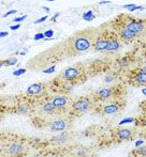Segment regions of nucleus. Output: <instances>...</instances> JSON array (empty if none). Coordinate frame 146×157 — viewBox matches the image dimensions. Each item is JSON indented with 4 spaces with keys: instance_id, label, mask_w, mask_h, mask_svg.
I'll return each instance as SVG.
<instances>
[{
    "instance_id": "3",
    "label": "nucleus",
    "mask_w": 146,
    "mask_h": 157,
    "mask_svg": "<svg viewBox=\"0 0 146 157\" xmlns=\"http://www.w3.org/2000/svg\"><path fill=\"white\" fill-rule=\"evenodd\" d=\"M95 104V99L91 98V96L81 97L76 101L72 103V107L79 113H87L92 109V106Z\"/></svg>"
},
{
    "instance_id": "30",
    "label": "nucleus",
    "mask_w": 146,
    "mask_h": 157,
    "mask_svg": "<svg viewBox=\"0 0 146 157\" xmlns=\"http://www.w3.org/2000/svg\"><path fill=\"white\" fill-rule=\"evenodd\" d=\"M9 34V32H6V31H2V32H0V37H4V36H6V35Z\"/></svg>"
},
{
    "instance_id": "1",
    "label": "nucleus",
    "mask_w": 146,
    "mask_h": 157,
    "mask_svg": "<svg viewBox=\"0 0 146 157\" xmlns=\"http://www.w3.org/2000/svg\"><path fill=\"white\" fill-rule=\"evenodd\" d=\"M96 39V30L86 29L73 34L69 40V48L74 54L87 52L91 48L92 43Z\"/></svg>"
},
{
    "instance_id": "8",
    "label": "nucleus",
    "mask_w": 146,
    "mask_h": 157,
    "mask_svg": "<svg viewBox=\"0 0 146 157\" xmlns=\"http://www.w3.org/2000/svg\"><path fill=\"white\" fill-rule=\"evenodd\" d=\"M51 101H52L53 105H55L57 108L63 110H66L68 107L72 106L71 98H69L68 96H65V95H56V96H54L51 99Z\"/></svg>"
},
{
    "instance_id": "28",
    "label": "nucleus",
    "mask_w": 146,
    "mask_h": 157,
    "mask_svg": "<svg viewBox=\"0 0 146 157\" xmlns=\"http://www.w3.org/2000/svg\"><path fill=\"white\" fill-rule=\"evenodd\" d=\"M143 143H144V141H143V140L136 141V147H141V144H143Z\"/></svg>"
},
{
    "instance_id": "33",
    "label": "nucleus",
    "mask_w": 146,
    "mask_h": 157,
    "mask_svg": "<svg viewBox=\"0 0 146 157\" xmlns=\"http://www.w3.org/2000/svg\"><path fill=\"white\" fill-rule=\"evenodd\" d=\"M3 66V60H0V67Z\"/></svg>"
},
{
    "instance_id": "9",
    "label": "nucleus",
    "mask_w": 146,
    "mask_h": 157,
    "mask_svg": "<svg viewBox=\"0 0 146 157\" xmlns=\"http://www.w3.org/2000/svg\"><path fill=\"white\" fill-rule=\"evenodd\" d=\"M26 147H24L21 143H10V144H6L4 147V153L6 155H11V156H16V155H21V154L25 153Z\"/></svg>"
},
{
    "instance_id": "20",
    "label": "nucleus",
    "mask_w": 146,
    "mask_h": 157,
    "mask_svg": "<svg viewBox=\"0 0 146 157\" xmlns=\"http://www.w3.org/2000/svg\"><path fill=\"white\" fill-rule=\"evenodd\" d=\"M133 121H134V119H133V118H126V119H124L123 121H120V122H119V125L127 124V123H132Z\"/></svg>"
},
{
    "instance_id": "36",
    "label": "nucleus",
    "mask_w": 146,
    "mask_h": 157,
    "mask_svg": "<svg viewBox=\"0 0 146 157\" xmlns=\"http://www.w3.org/2000/svg\"><path fill=\"white\" fill-rule=\"evenodd\" d=\"M2 118H3V117H2V114H1V113H0V121H1V120H2Z\"/></svg>"
},
{
    "instance_id": "29",
    "label": "nucleus",
    "mask_w": 146,
    "mask_h": 157,
    "mask_svg": "<svg viewBox=\"0 0 146 157\" xmlns=\"http://www.w3.org/2000/svg\"><path fill=\"white\" fill-rule=\"evenodd\" d=\"M21 27V25L19 24H17V25H15V26H11V30H16V29H18V28Z\"/></svg>"
},
{
    "instance_id": "32",
    "label": "nucleus",
    "mask_w": 146,
    "mask_h": 157,
    "mask_svg": "<svg viewBox=\"0 0 146 157\" xmlns=\"http://www.w3.org/2000/svg\"><path fill=\"white\" fill-rule=\"evenodd\" d=\"M105 3H111L110 1H101L100 2V4H105Z\"/></svg>"
},
{
    "instance_id": "18",
    "label": "nucleus",
    "mask_w": 146,
    "mask_h": 157,
    "mask_svg": "<svg viewBox=\"0 0 146 157\" xmlns=\"http://www.w3.org/2000/svg\"><path fill=\"white\" fill-rule=\"evenodd\" d=\"M83 18L86 19V21H92V19L95 18V15H94V13H92V11H88L87 13H85V14L83 15Z\"/></svg>"
},
{
    "instance_id": "14",
    "label": "nucleus",
    "mask_w": 146,
    "mask_h": 157,
    "mask_svg": "<svg viewBox=\"0 0 146 157\" xmlns=\"http://www.w3.org/2000/svg\"><path fill=\"white\" fill-rule=\"evenodd\" d=\"M120 48V40L116 36H109L104 52H115Z\"/></svg>"
},
{
    "instance_id": "31",
    "label": "nucleus",
    "mask_w": 146,
    "mask_h": 157,
    "mask_svg": "<svg viewBox=\"0 0 146 157\" xmlns=\"http://www.w3.org/2000/svg\"><path fill=\"white\" fill-rule=\"evenodd\" d=\"M58 16H59V13H56V14H55V16L53 17V21H55V19H56V18H57V17H58Z\"/></svg>"
},
{
    "instance_id": "26",
    "label": "nucleus",
    "mask_w": 146,
    "mask_h": 157,
    "mask_svg": "<svg viewBox=\"0 0 146 157\" xmlns=\"http://www.w3.org/2000/svg\"><path fill=\"white\" fill-rule=\"evenodd\" d=\"M17 11L16 10H11V11H8V12L6 13V14L3 15V17H8L9 15H12V14H15V13H16Z\"/></svg>"
},
{
    "instance_id": "35",
    "label": "nucleus",
    "mask_w": 146,
    "mask_h": 157,
    "mask_svg": "<svg viewBox=\"0 0 146 157\" xmlns=\"http://www.w3.org/2000/svg\"><path fill=\"white\" fill-rule=\"evenodd\" d=\"M142 92H143V94H144V95L146 94V90H145V89H143V91H142Z\"/></svg>"
},
{
    "instance_id": "21",
    "label": "nucleus",
    "mask_w": 146,
    "mask_h": 157,
    "mask_svg": "<svg viewBox=\"0 0 146 157\" xmlns=\"http://www.w3.org/2000/svg\"><path fill=\"white\" fill-rule=\"evenodd\" d=\"M27 111H28V109L26 105H22L21 107L18 108V112H21V113H27Z\"/></svg>"
},
{
    "instance_id": "15",
    "label": "nucleus",
    "mask_w": 146,
    "mask_h": 157,
    "mask_svg": "<svg viewBox=\"0 0 146 157\" xmlns=\"http://www.w3.org/2000/svg\"><path fill=\"white\" fill-rule=\"evenodd\" d=\"M138 34H136L134 32L130 31L129 29L125 27V25L118 30V37L123 41H126V42H129V41H132L134 37L136 36Z\"/></svg>"
},
{
    "instance_id": "27",
    "label": "nucleus",
    "mask_w": 146,
    "mask_h": 157,
    "mask_svg": "<svg viewBox=\"0 0 146 157\" xmlns=\"http://www.w3.org/2000/svg\"><path fill=\"white\" fill-rule=\"evenodd\" d=\"M46 19H47V16H43V17H41L40 19H38V21H36L34 23H36V24H40V23H42V21H45Z\"/></svg>"
},
{
    "instance_id": "2",
    "label": "nucleus",
    "mask_w": 146,
    "mask_h": 157,
    "mask_svg": "<svg viewBox=\"0 0 146 157\" xmlns=\"http://www.w3.org/2000/svg\"><path fill=\"white\" fill-rule=\"evenodd\" d=\"M63 111H65V110L57 108L55 105H53L51 101L40 105L39 109H38V113L40 114V117L46 119V120H50V122H52L53 120H55L58 117L63 116Z\"/></svg>"
},
{
    "instance_id": "4",
    "label": "nucleus",
    "mask_w": 146,
    "mask_h": 157,
    "mask_svg": "<svg viewBox=\"0 0 146 157\" xmlns=\"http://www.w3.org/2000/svg\"><path fill=\"white\" fill-rule=\"evenodd\" d=\"M71 126V120L69 118H63V116L58 117L52 122L48 123V127L53 132H63Z\"/></svg>"
},
{
    "instance_id": "6",
    "label": "nucleus",
    "mask_w": 146,
    "mask_h": 157,
    "mask_svg": "<svg viewBox=\"0 0 146 157\" xmlns=\"http://www.w3.org/2000/svg\"><path fill=\"white\" fill-rule=\"evenodd\" d=\"M114 97H115V91L113 88H102V89L98 90L94 95L95 101H101V103L112 101V98H114Z\"/></svg>"
},
{
    "instance_id": "34",
    "label": "nucleus",
    "mask_w": 146,
    "mask_h": 157,
    "mask_svg": "<svg viewBox=\"0 0 146 157\" xmlns=\"http://www.w3.org/2000/svg\"><path fill=\"white\" fill-rule=\"evenodd\" d=\"M43 9H44V10H45V11H46V12H48V11H50V9H48V8H46V6H44V8H43Z\"/></svg>"
},
{
    "instance_id": "16",
    "label": "nucleus",
    "mask_w": 146,
    "mask_h": 157,
    "mask_svg": "<svg viewBox=\"0 0 146 157\" xmlns=\"http://www.w3.org/2000/svg\"><path fill=\"white\" fill-rule=\"evenodd\" d=\"M133 136H134L133 128H123V129H118L116 132V138H118L120 141L132 139Z\"/></svg>"
},
{
    "instance_id": "13",
    "label": "nucleus",
    "mask_w": 146,
    "mask_h": 157,
    "mask_svg": "<svg viewBox=\"0 0 146 157\" xmlns=\"http://www.w3.org/2000/svg\"><path fill=\"white\" fill-rule=\"evenodd\" d=\"M125 27L127 29H129L130 31L134 32L136 34H139L144 30V21H132L129 23L125 24Z\"/></svg>"
},
{
    "instance_id": "19",
    "label": "nucleus",
    "mask_w": 146,
    "mask_h": 157,
    "mask_svg": "<svg viewBox=\"0 0 146 157\" xmlns=\"http://www.w3.org/2000/svg\"><path fill=\"white\" fill-rule=\"evenodd\" d=\"M25 73H26V68H21V70L14 71V72H13V75H14V76H21V75L25 74Z\"/></svg>"
},
{
    "instance_id": "5",
    "label": "nucleus",
    "mask_w": 146,
    "mask_h": 157,
    "mask_svg": "<svg viewBox=\"0 0 146 157\" xmlns=\"http://www.w3.org/2000/svg\"><path fill=\"white\" fill-rule=\"evenodd\" d=\"M82 73H83V68L79 66H70L63 71L61 77L67 81H73L79 79L82 76Z\"/></svg>"
},
{
    "instance_id": "7",
    "label": "nucleus",
    "mask_w": 146,
    "mask_h": 157,
    "mask_svg": "<svg viewBox=\"0 0 146 157\" xmlns=\"http://www.w3.org/2000/svg\"><path fill=\"white\" fill-rule=\"evenodd\" d=\"M123 108L121 106V101H104L101 107V111L103 114H114L118 112L119 110Z\"/></svg>"
},
{
    "instance_id": "24",
    "label": "nucleus",
    "mask_w": 146,
    "mask_h": 157,
    "mask_svg": "<svg viewBox=\"0 0 146 157\" xmlns=\"http://www.w3.org/2000/svg\"><path fill=\"white\" fill-rule=\"evenodd\" d=\"M34 41H39L41 39H44V33H38V34L34 35Z\"/></svg>"
},
{
    "instance_id": "12",
    "label": "nucleus",
    "mask_w": 146,
    "mask_h": 157,
    "mask_svg": "<svg viewBox=\"0 0 146 157\" xmlns=\"http://www.w3.org/2000/svg\"><path fill=\"white\" fill-rule=\"evenodd\" d=\"M45 91V85L42 82H37L34 85H30L27 88V94L30 96H38V95L43 94V92Z\"/></svg>"
},
{
    "instance_id": "10",
    "label": "nucleus",
    "mask_w": 146,
    "mask_h": 157,
    "mask_svg": "<svg viewBox=\"0 0 146 157\" xmlns=\"http://www.w3.org/2000/svg\"><path fill=\"white\" fill-rule=\"evenodd\" d=\"M130 83H132L134 87H141V86L145 85L146 83V71L144 67L140 68V71L132 77Z\"/></svg>"
},
{
    "instance_id": "37",
    "label": "nucleus",
    "mask_w": 146,
    "mask_h": 157,
    "mask_svg": "<svg viewBox=\"0 0 146 157\" xmlns=\"http://www.w3.org/2000/svg\"><path fill=\"white\" fill-rule=\"evenodd\" d=\"M46 1H54V0H46Z\"/></svg>"
},
{
    "instance_id": "17",
    "label": "nucleus",
    "mask_w": 146,
    "mask_h": 157,
    "mask_svg": "<svg viewBox=\"0 0 146 157\" xmlns=\"http://www.w3.org/2000/svg\"><path fill=\"white\" fill-rule=\"evenodd\" d=\"M16 63H17L16 58H10V59H6V60H3L4 66H11V65H14V64H16Z\"/></svg>"
},
{
    "instance_id": "22",
    "label": "nucleus",
    "mask_w": 146,
    "mask_h": 157,
    "mask_svg": "<svg viewBox=\"0 0 146 157\" xmlns=\"http://www.w3.org/2000/svg\"><path fill=\"white\" fill-rule=\"evenodd\" d=\"M55 72V66H51V67H48L47 70H43V73H45V74H52V73Z\"/></svg>"
},
{
    "instance_id": "25",
    "label": "nucleus",
    "mask_w": 146,
    "mask_h": 157,
    "mask_svg": "<svg viewBox=\"0 0 146 157\" xmlns=\"http://www.w3.org/2000/svg\"><path fill=\"white\" fill-rule=\"evenodd\" d=\"M53 34H54V31H53V30H47V31L44 32V36H46V37H52Z\"/></svg>"
},
{
    "instance_id": "11",
    "label": "nucleus",
    "mask_w": 146,
    "mask_h": 157,
    "mask_svg": "<svg viewBox=\"0 0 146 157\" xmlns=\"http://www.w3.org/2000/svg\"><path fill=\"white\" fill-rule=\"evenodd\" d=\"M107 40H109V36H107V35H104V36H97L96 35V39H95L91 46L92 49L95 52H104Z\"/></svg>"
},
{
    "instance_id": "23",
    "label": "nucleus",
    "mask_w": 146,
    "mask_h": 157,
    "mask_svg": "<svg viewBox=\"0 0 146 157\" xmlns=\"http://www.w3.org/2000/svg\"><path fill=\"white\" fill-rule=\"evenodd\" d=\"M26 18H27V15H23V16H21V17H17V18H14V19H13V21H14V23H19V21H25Z\"/></svg>"
}]
</instances>
